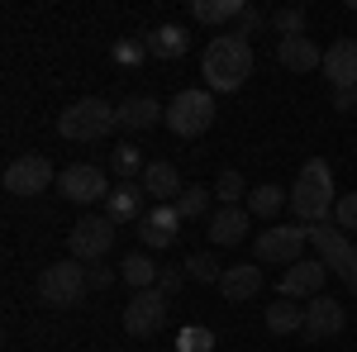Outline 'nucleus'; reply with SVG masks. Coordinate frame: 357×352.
Returning a JSON list of instances; mask_svg holds the SVG:
<instances>
[{"label":"nucleus","instance_id":"1","mask_svg":"<svg viewBox=\"0 0 357 352\" xmlns=\"http://www.w3.org/2000/svg\"><path fill=\"white\" fill-rule=\"evenodd\" d=\"M200 77L210 82V91H220V95L238 91L252 77V43H248L243 33H234V29L229 33H215L205 57H200Z\"/></svg>","mask_w":357,"mask_h":352},{"label":"nucleus","instance_id":"2","mask_svg":"<svg viewBox=\"0 0 357 352\" xmlns=\"http://www.w3.org/2000/svg\"><path fill=\"white\" fill-rule=\"evenodd\" d=\"M333 205V171L324 158H310V162L301 167V176H296V190H291V210H296V219H305V224H324V215H329Z\"/></svg>","mask_w":357,"mask_h":352},{"label":"nucleus","instance_id":"3","mask_svg":"<svg viewBox=\"0 0 357 352\" xmlns=\"http://www.w3.org/2000/svg\"><path fill=\"white\" fill-rule=\"evenodd\" d=\"M119 129V109H110L105 100H96V95H86V100H72V105L57 114V134L67 138V143H96V138H105Z\"/></svg>","mask_w":357,"mask_h":352},{"label":"nucleus","instance_id":"4","mask_svg":"<svg viewBox=\"0 0 357 352\" xmlns=\"http://www.w3.org/2000/svg\"><path fill=\"white\" fill-rule=\"evenodd\" d=\"M86 267L82 262H53V267L38 271V300L43 305H53V309H72V305H82L86 300Z\"/></svg>","mask_w":357,"mask_h":352},{"label":"nucleus","instance_id":"5","mask_svg":"<svg viewBox=\"0 0 357 352\" xmlns=\"http://www.w3.org/2000/svg\"><path fill=\"white\" fill-rule=\"evenodd\" d=\"M162 124L176 138H200L215 124V91H176V100L167 105Z\"/></svg>","mask_w":357,"mask_h":352},{"label":"nucleus","instance_id":"6","mask_svg":"<svg viewBox=\"0 0 357 352\" xmlns=\"http://www.w3.org/2000/svg\"><path fill=\"white\" fill-rule=\"evenodd\" d=\"M305 238L314 243V252L324 257V267H333L343 281H348V291L357 296V247L333 229V224H305Z\"/></svg>","mask_w":357,"mask_h":352},{"label":"nucleus","instance_id":"7","mask_svg":"<svg viewBox=\"0 0 357 352\" xmlns=\"http://www.w3.org/2000/svg\"><path fill=\"white\" fill-rule=\"evenodd\" d=\"M110 247H114V224L105 215H82L72 224V234H67L72 262H100Z\"/></svg>","mask_w":357,"mask_h":352},{"label":"nucleus","instance_id":"8","mask_svg":"<svg viewBox=\"0 0 357 352\" xmlns=\"http://www.w3.org/2000/svg\"><path fill=\"white\" fill-rule=\"evenodd\" d=\"M53 181H57V171L43 153H24V158H15L5 167V190L10 195H43Z\"/></svg>","mask_w":357,"mask_h":352},{"label":"nucleus","instance_id":"9","mask_svg":"<svg viewBox=\"0 0 357 352\" xmlns=\"http://www.w3.org/2000/svg\"><path fill=\"white\" fill-rule=\"evenodd\" d=\"M305 229L296 224H276V229H262L257 234V262H272V267H296L305 252Z\"/></svg>","mask_w":357,"mask_h":352},{"label":"nucleus","instance_id":"10","mask_svg":"<svg viewBox=\"0 0 357 352\" xmlns=\"http://www.w3.org/2000/svg\"><path fill=\"white\" fill-rule=\"evenodd\" d=\"M162 324H167V296L158 286L153 291H134V300L124 305V328L134 338H153Z\"/></svg>","mask_w":357,"mask_h":352},{"label":"nucleus","instance_id":"11","mask_svg":"<svg viewBox=\"0 0 357 352\" xmlns=\"http://www.w3.org/2000/svg\"><path fill=\"white\" fill-rule=\"evenodd\" d=\"M57 190L72 200V205H91V200H100V195H110L114 186H105V171L91 162H72L62 176H57Z\"/></svg>","mask_w":357,"mask_h":352},{"label":"nucleus","instance_id":"12","mask_svg":"<svg viewBox=\"0 0 357 352\" xmlns=\"http://www.w3.org/2000/svg\"><path fill=\"white\" fill-rule=\"evenodd\" d=\"M324 276H329V267H324V257H301L296 267L281 271V281H276V291H281V300H301V296H319L324 291Z\"/></svg>","mask_w":357,"mask_h":352},{"label":"nucleus","instance_id":"13","mask_svg":"<svg viewBox=\"0 0 357 352\" xmlns=\"http://www.w3.org/2000/svg\"><path fill=\"white\" fill-rule=\"evenodd\" d=\"M343 324H348V314H343L338 300L314 296L310 305H305V338H310V343H324V338H333V333H343Z\"/></svg>","mask_w":357,"mask_h":352},{"label":"nucleus","instance_id":"14","mask_svg":"<svg viewBox=\"0 0 357 352\" xmlns=\"http://www.w3.org/2000/svg\"><path fill=\"white\" fill-rule=\"evenodd\" d=\"M248 224H252V215H248L243 205H224V210H215L210 215V243L215 247H238L248 238Z\"/></svg>","mask_w":357,"mask_h":352},{"label":"nucleus","instance_id":"15","mask_svg":"<svg viewBox=\"0 0 357 352\" xmlns=\"http://www.w3.org/2000/svg\"><path fill=\"white\" fill-rule=\"evenodd\" d=\"M176 229H181V215H176V205H153L148 215L138 219L143 247H172V243H176Z\"/></svg>","mask_w":357,"mask_h":352},{"label":"nucleus","instance_id":"16","mask_svg":"<svg viewBox=\"0 0 357 352\" xmlns=\"http://www.w3.org/2000/svg\"><path fill=\"white\" fill-rule=\"evenodd\" d=\"M257 291H262V267H257V262H234V267H224L220 296L229 300V305H243V300H252Z\"/></svg>","mask_w":357,"mask_h":352},{"label":"nucleus","instance_id":"17","mask_svg":"<svg viewBox=\"0 0 357 352\" xmlns=\"http://www.w3.org/2000/svg\"><path fill=\"white\" fill-rule=\"evenodd\" d=\"M324 77L333 82V91H353L357 86V38H338L324 53Z\"/></svg>","mask_w":357,"mask_h":352},{"label":"nucleus","instance_id":"18","mask_svg":"<svg viewBox=\"0 0 357 352\" xmlns=\"http://www.w3.org/2000/svg\"><path fill=\"white\" fill-rule=\"evenodd\" d=\"M143 195H148V190L138 186V181H119V186L105 195V219H110V224H134V219H143Z\"/></svg>","mask_w":357,"mask_h":352},{"label":"nucleus","instance_id":"19","mask_svg":"<svg viewBox=\"0 0 357 352\" xmlns=\"http://www.w3.org/2000/svg\"><path fill=\"white\" fill-rule=\"evenodd\" d=\"M143 190H148L158 205H172V200H181L186 186H181V171L158 158V162H148V171H143Z\"/></svg>","mask_w":357,"mask_h":352},{"label":"nucleus","instance_id":"20","mask_svg":"<svg viewBox=\"0 0 357 352\" xmlns=\"http://www.w3.org/2000/svg\"><path fill=\"white\" fill-rule=\"evenodd\" d=\"M276 62L291 72H314V67H324V53L301 33V38H276Z\"/></svg>","mask_w":357,"mask_h":352},{"label":"nucleus","instance_id":"21","mask_svg":"<svg viewBox=\"0 0 357 352\" xmlns=\"http://www.w3.org/2000/svg\"><path fill=\"white\" fill-rule=\"evenodd\" d=\"M158 119H167V105H158L153 95H129L119 105V129H153Z\"/></svg>","mask_w":357,"mask_h":352},{"label":"nucleus","instance_id":"22","mask_svg":"<svg viewBox=\"0 0 357 352\" xmlns=\"http://www.w3.org/2000/svg\"><path fill=\"white\" fill-rule=\"evenodd\" d=\"M243 10V0H191V20H200V24H238Z\"/></svg>","mask_w":357,"mask_h":352},{"label":"nucleus","instance_id":"23","mask_svg":"<svg viewBox=\"0 0 357 352\" xmlns=\"http://www.w3.org/2000/svg\"><path fill=\"white\" fill-rule=\"evenodd\" d=\"M186 43H191V33H186L181 24H158L153 33H148V53H153V57H167V62L186 53Z\"/></svg>","mask_w":357,"mask_h":352},{"label":"nucleus","instance_id":"24","mask_svg":"<svg viewBox=\"0 0 357 352\" xmlns=\"http://www.w3.org/2000/svg\"><path fill=\"white\" fill-rule=\"evenodd\" d=\"M119 276H124L134 291H153V286H158V262H153V257H143V252H129V257H124V267H119Z\"/></svg>","mask_w":357,"mask_h":352},{"label":"nucleus","instance_id":"25","mask_svg":"<svg viewBox=\"0 0 357 352\" xmlns=\"http://www.w3.org/2000/svg\"><path fill=\"white\" fill-rule=\"evenodd\" d=\"M267 328L272 333H305V309L291 300H276V305H267Z\"/></svg>","mask_w":357,"mask_h":352},{"label":"nucleus","instance_id":"26","mask_svg":"<svg viewBox=\"0 0 357 352\" xmlns=\"http://www.w3.org/2000/svg\"><path fill=\"white\" fill-rule=\"evenodd\" d=\"M281 205H291V190H281V186H257L248 195V215H257V219L281 215Z\"/></svg>","mask_w":357,"mask_h":352},{"label":"nucleus","instance_id":"27","mask_svg":"<svg viewBox=\"0 0 357 352\" xmlns=\"http://www.w3.org/2000/svg\"><path fill=\"white\" fill-rule=\"evenodd\" d=\"M210 195H215L210 186H186V190H181V200H176V215H181V219H205V215H210Z\"/></svg>","mask_w":357,"mask_h":352},{"label":"nucleus","instance_id":"28","mask_svg":"<svg viewBox=\"0 0 357 352\" xmlns=\"http://www.w3.org/2000/svg\"><path fill=\"white\" fill-rule=\"evenodd\" d=\"M186 276H191V281H200V286H220L224 267L210 257V252H191V257H186Z\"/></svg>","mask_w":357,"mask_h":352},{"label":"nucleus","instance_id":"29","mask_svg":"<svg viewBox=\"0 0 357 352\" xmlns=\"http://www.w3.org/2000/svg\"><path fill=\"white\" fill-rule=\"evenodd\" d=\"M272 24H276L281 38H301L305 33V5H281V10L272 15Z\"/></svg>","mask_w":357,"mask_h":352},{"label":"nucleus","instance_id":"30","mask_svg":"<svg viewBox=\"0 0 357 352\" xmlns=\"http://www.w3.org/2000/svg\"><path fill=\"white\" fill-rule=\"evenodd\" d=\"M215 343H220V338H215L210 328H200V324L176 333V352H215Z\"/></svg>","mask_w":357,"mask_h":352},{"label":"nucleus","instance_id":"31","mask_svg":"<svg viewBox=\"0 0 357 352\" xmlns=\"http://www.w3.org/2000/svg\"><path fill=\"white\" fill-rule=\"evenodd\" d=\"M110 167L119 171V176H124V181H129V176H138V171H148L134 143H119V148H114V158H110Z\"/></svg>","mask_w":357,"mask_h":352},{"label":"nucleus","instance_id":"32","mask_svg":"<svg viewBox=\"0 0 357 352\" xmlns=\"http://www.w3.org/2000/svg\"><path fill=\"white\" fill-rule=\"evenodd\" d=\"M143 57H148V38H119L114 43V62L119 67H138Z\"/></svg>","mask_w":357,"mask_h":352},{"label":"nucleus","instance_id":"33","mask_svg":"<svg viewBox=\"0 0 357 352\" xmlns=\"http://www.w3.org/2000/svg\"><path fill=\"white\" fill-rule=\"evenodd\" d=\"M243 171H220V186H215V195H220L224 205H238L243 200Z\"/></svg>","mask_w":357,"mask_h":352},{"label":"nucleus","instance_id":"34","mask_svg":"<svg viewBox=\"0 0 357 352\" xmlns=\"http://www.w3.org/2000/svg\"><path fill=\"white\" fill-rule=\"evenodd\" d=\"M333 219H338V229H353V234H357V190L338 195V205H333Z\"/></svg>","mask_w":357,"mask_h":352},{"label":"nucleus","instance_id":"35","mask_svg":"<svg viewBox=\"0 0 357 352\" xmlns=\"http://www.w3.org/2000/svg\"><path fill=\"white\" fill-rule=\"evenodd\" d=\"M86 286H91V291H110V286H114V271L110 267H91V271H86Z\"/></svg>","mask_w":357,"mask_h":352},{"label":"nucleus","instance_id":"36","mask_svg":"<svg viewBox=\"0 0 357 352\" xmlns=\"http://www.w3.org/2000/svg\"><path fill=\"white\" fill-rule=\"evenodd\" d=\"M262 24H267V20H262V15H257V10L248 5V10H243V20H238V29H234V33H243V38H248V33H257Z\"/></svg>","mask_w":357,"mask_h":352},{"label":"nucleus","instance_id":"37","mask_svg":"<svg viewBox=\"0 0 357 352\" xmlns=\"http://www.w3.org/2000/svg\"><path fill=\"white\" fill-rule=\"evenodd\" d=\"M158 291H162V296H172V291H181V271H158Z\"/></svg>","mask_w":357,"mask_h":352},{"label":"nucleus","instance_id":"38","mask_svg":"<svg viewBox=\"0 0 357 352\" xmlns=\"http://www.w3.org/2000/svg\"><path fill=\"white\" fill-rule=\"evenodd\" d=\"M333 109H338V114L357 109V86H353V91H333Z\"/></svg>","mask_w":357,"mask_h":352}]
</instances>
